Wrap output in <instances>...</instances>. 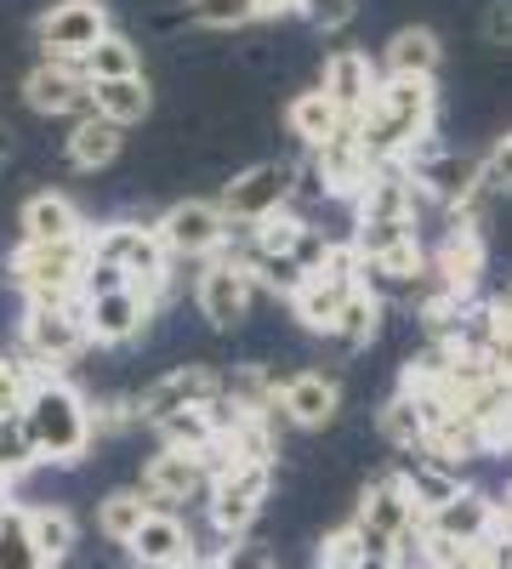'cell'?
Masks as SVG:
<instances>
[{
  "instance_id": "cell-54",
  "label": "cell",
  "mask_w": 512,
  "mask_h": 569,
  "mask_svg": "<svg viewBox=\"0 0 512 569\" xmlns=\"http://www.w3.org/2000/svg\"><path fill=\"white\" fill-rule=\"evenodd\" d=\"M331 569H348V563H331Z\"/></svg>"
},
{
  "instance_id": "cell-11",
  "label": "cell",
  "mask_w": 512,
  "mask_h": 569,
  "mask_svg": "<svg viewBox=\"0 0 512 569\" xmlns=\"http://www.w3.org/2000/svg\"><path fill=\"white\" fill-rule=\"evenodd\" d=\"M160 240H165V251L171 257H194V262H217L222 257V246H228V211L217 206V200H177L160 222Z\"/></svg>"
},
{
  "instance_id": "cell-39",
  "label": "cell",
  "mask_w": 512,
  "mask_h": 569,
  "mask_svg": "<svg viewBox=\"0 0 512 569\" xmlns=\"http://www.w3.org/2000/svg\"><path fill=\"white\" fill-rule=\"evenodd\" d=\"M86 74H91V86H103V80H137V74H143V58H137V46L126 34H109L98 52H86Z\"/></svg>"
},
{
  "instance_id": "cell-46",
  "label": "cell",
  "mask_w": 512,
  "mask_h": 569,
  "mask_svg": "<svg viewBox=\"0 0 512 569\" xmlns=\"http://www.w3.org/2000/svg\"><path fill=\"white\" fill-rule=\"evenodd\" d=\"M484 182L501 188V194H512V131L495 142V149L484 154Z\"/></svg>"
},
{
  "instance_id": "cell-36",
  "label": "cell",
  "mask_w": 512,
  "mask_h": 569,
  "mask_svg": "<svg viewBox=\"0 0 512 569\" xmlns=\"http://www.w3.org/2000/svg\"><path fill=\"white\" fill-rule=\"evenodd\" d=\"M308 233H313V228L285 206V211H273V217H262V222L251 228V251H257V257H297V251L308 246Z\"/></svg>"
},
{
  "instance_id": "cell-15",
  "label": "cell",
  "mask_w": 512,
  "mask_h": 569,
  "mask_svg": "<svg viewBox=\"0 0 512 569\" xmlns=\"http://www.w3.org/2000/svg\"><path fill=\"white\" fill-rule=\"evenodd\" d=\"M228 393V382L211 370V365H177V370H165L160 382H149L143 393H137V405H143V421H165V416H177V410H200V405H217Z\"/></svg>"
},
{
  "instance_id": "cell-1",
  "label": "cell",
  "mask_w": 512,
  "mask_h": 569,
  "mask_svg": "<svg viewBox=\"0 0 512 569\" xmlns=\"http://www.w3.org/2000/svg\"><path fill=\"white\" fill-rule=\"evenodd\" d=\"M433 80H388L382 74V91L370 114L359 120V137H364V154L377 166H404L410 149H422L428 131H433Z\"/></svg>"
},
{
  "instance_id": "cell-38",
  "label": "cell",
  "mask_w": 512,
  "mask_h": 569,
  "mask_svg": "<svg viewBox=\"0 0 512 569\" xmlns=\"http://www.w3.org/2000/svg\"><path fill=\"white\" fill-rule=\"evenodd\" d=\"M160 433H165L171 450H211V445L222 439V427H217L211 405H200V410H177V416H165V421H160Z\"/></svg>"
},
{
  "instance_id": "cell-44",
  "label": "cell",
  "mask_w": 512,
  "mask_h": 569,
  "mask_svg": "<svg viewBox=\"0 0 512 569\" xmlns=\"http://www.w3.org/2000/svg\"><path fill=\"white\" fill-rule=\"evenodd\" d=\"M297 12L313 23V29H324V34H337V29H348L353 23V12H359V0H297Z\"/></svg>"
},
{
  "instance_id": "cell-34",
  "label": "cell",
  "mask_w": 512,
  "mask_h": 569,
  "mask_svg": "<svg viewBox=\"0 0 512 569\" xmlns=\"http://www.w3.org/2000/svg\"><path fill=\"white\" fill-rule=\"evenodd\" d=\"M29 536H34L40 558L58 569V563L74 552V541H80V525H74V512H69V507H29Z\"/></svg>"
},
{
  "instance_id": "cell-48",
  "label": "cell",
  "mask_w": 512,
  "mask_h": 569,
  "mask_svg": "<svg viewBox=\"0 0 512 569\" xmlns=\"http://www.w3.org/2000/svg\"><path fill=\"white\" fill-rule=\"evenodd\" d=\"M211 569H273V563H268V552H262V547L234 541V547H222V558H217Z\"/></svg>"
},
{
  "instance_id": "cell-43",
  "label": "cell",
  "mask_w": 512,
  "mask_h": 569,
  "mask_svg": "<svg viewBox=\"0 0 512 569\" xmlns=\"http://www.w3.org/2000/svg\"><path fill=\"white\" fill-rule=\"evenodd\" d=\"M189 18L200 29H245L262 18V7L257 0H189Z\"/></svg>"
},
{
  "instance_id": "cell-24",
  "label": "cell",
  "mask_w": 512,
  "mask_h": 569,
  "mask_svg": "<svg viewBox=\"0 0 512 569\" xmlns=\"http://www.w3.org/2000/svg\"><path fill=\"white\" fill-rule=\"evenodd\" d=\"M313 160H319V171H324V182H331V194H364V182L377 177V160L364 154V137H359V126H342L324 149H313Z\"/></svg>"
},
{
  "instance_id": "cell-6",
  "label": "cell",
  "mask_w": 512,
  "mask_h": 569,
  "mask_svg": "<svg viewBox=\"0 0 512 569\" xmlns=\"http://www.w3.org/2000/svg\"><path fill=\"white\" fill-rule=\"evenodd\" d=\"M91 342V325H86V302H29L23 308V353L52 370L80 359Z\"/></svg>"
},
{
  "instance_id": "cell-40",
  "label": "cell",
  "mask_w": 512,
  "mask_h": 569,
  "mask_svg": "<svg viewBox=\"0 0 512 569\" xmlns=\"http://www.w3.org/2000/svg\"><path fill=\"white\" fill-rule=\"evenodd\" d=\"M404 246H415V222H359L353 228V251H359L364 268L393 257V251H404Z\"/></svg>"
},
{
  "instance_id": "cell-30",
  "label": "cell",
  "mask_w": 512,
  "mask_h": 569,
  "mask_svg": "<svg viewBox=\"0 0 512 569\" xmlns=\"http://www.w3.org/2000/svg\"><path fill=\"white\" fill-rule=\"evenodd\" d=\"M285 120H291V131L308 142V154L313 149H324V142H331L348 120H342V109L324 98V91H302V98H291V109H285Z\"/></svg>"
},
{
  "instance_id": "cell-5",
  "label": "cell",
  "mask_w": 512,
  "mask_h": 569,
  "mask_svg": "<svg viewBox=\"0 0 512 569\" xmlns=\"http://www.w3.org/2000/svg\"><path fill=\"white\" fill-rule=\"evenodd\" d=\"M359 273H364V262H359L353 240H348V246H331V262H324L319 273H308V284L291 297L297 325H302V330H313V337H331L337 319H342V308H348V297L364 284Z\"/></svg>"
},
{
  "instance_id": "cell-52",
  "label": "cell",
  "mask_w": 512,
  "mask_h": 569,
  "mask_svg": "<svg viewBox=\"0 0 512 569\" xmlns=\"http://www.w3.org/2000/svg\"><path fill=\"white\" fill-rule=\"evenodd\" d=\"M262 18H279V12H297V0H257Z\"/></svg>"
},
{
  "instance_id": "cell-3",
  "label": "cell",
  "mask_w": 512,
  "mask_h": 569,
  "mask_svg": "<svg viewBox=\"0 0 512 569\" xmlns=\"http://www.w3.org/2000/svg\"><path fill=\"white\" fill-rule=\"evenodd\" d=\"M86 246H91V262L120 268L149 302L165 297V284H171V251H165V240H160V228H143V222H109V228L91 233Z\"/></svg>"
},
{
  "instance_id": "cell-27",
  "label": "cell",
  "mask_w": 512,
  "mask_h": 569,
  "mask_svg": "<svg viewBox=\"0 0 512 569\" xmlns=\"http://www.w3.org/2000/svg\"><path fill=\"white\" fill-rule=\"evenodd\" d=\"M404 485H410V501H415V512L422 518H433L439 507H450L461 490V472L450 467V461H433V456H415L410 467H404Z\"/></svg>"
},
{
  "instance_id": "cell-25",
  "label": "cell",
  "mask_w": 512,
  "mask_h": 569,
  "mask_svg": "<svg viewBox=\"0 0 512 569\" xmlns=\"http://www.w3.org/2000/svg\"><path fill=\"white\" fill-rule=\"evenodd\" d=\"M433 69H439V34L422 29V23L399 29L382 46V74L388 80H433Z\"/></svg>"
},
{
  "instance_id": "cell-12",
  "label": "cell",
  "mask_w": 512,
  "mask_h": 569,
  "mask_svg": "<svg viewBox=\"0 0 512 569\" xmlns=\"http://www.w3.org/2000/svg\"><path fill=\"white\" fill-rule=\"evenodd\" d=\"M404 166H410V177L422 182L439 206H450V211H468V206L479 200V188H490V182H484V160H473V154H444V149H433V142L410 149Z\"/></svg>"
},
{
  "instance_id": "cell-7",
  "label": "cell",
  "mask_w": 512,
  "mask_h": 569,
  "mask_svg": "<svg viewBox=\"0 0 512 569\" xmlns=\"http://www.w3.org/2000/svg\"><path fill=\"white\" fill-rule=\"evenodd\" d=\"M353 525H359V536H364L370 552H393V558H399V541H404L410 530H422V512H415V501H410L404 472H388V479L364 485Z\"/></svg>"
},
{
  "instance_id": "cell-16",
  "label": "cell",
  "mask_w": 512,
  "mask_h": 569,
  "mask_svg": "<svg viewBox=\"0 0 512 569\" xmlns=\"http://www.w3.org/2000/svg\"><path fill=\"white\" fill-rule=\"evenodd\" d=\"M251 291H257V273L234 257H217V262H205V273L194 284V302L211 330H234L251 313Z\"/></svg>"
},
{
  "instance_id": "cell-45",
  "label": "cell",
  "mask_w": 512,
  "mask_h": 569,
  "mask_svg": "<svg viewBox=\"0 0 512 569\" xmlns=\"http://www.w3.org/2000/svg\"><path fill=\"white\" fill-rule=\"evenodd\" d=\"M91 416H98V433H120V427L143 421V405H137V399H103Z\"/></svg>"
},
{
  "instance_id": "cell-49",
  "label": "cell",
  "mask_w": 512,
  "mask_h": 569,
  "mask_svg": "<svg viewBox=\"0 0 512 569\" xmlns=\"http://www.w3.org/2000/svg\"><path fill=\"white\" fill-rule=\"evenodd\" d=\"M484 40L490 46H512V0H495L484 12Z\"/></svg>"
},
{
  "instance_id": "cell-51",
  "label": "cell",
  "mask_w": 512,
  "mask_h": 569,
  "mask_svg": "<svg viewBox=\"0 0 512 569\" xmlns=\"http://www.w3.org/2000/svg\"><path fill=\"white\" fill-rule=\"evenodd\" d=\"M490 313H495V325H501V330H512V284H506V291L490 302Z\"/></svg>"
},
{
  "instance_id": "cell-13",
  "label": "cell",
  "mask_w": 512,
  "mask_h": 569,
  "mask_svg": "<svg viewBox=\"0 0 512 569\" xmlns=\"http://www.w3.org/2000/svg\"><path fill=\"white\" fill-rule=\"evenodd\" d=\"M91 74L86 63H69V58H40L29 74H23V103L34 114H91Z\"/></svg>"
},
{
  "instance_id": "cell-14",
  "label": "cell",
  "mask_w": 512,
  "mask_h": 569,
  "mask_svg": "<svg viewBox=\"0 0 512 569\" xmlns=\"http://www.w3.org/2000/svg\"><path fill=\"white\" fill-rule=\"evenodd\" d=\"M479 273H484V233L468 222V217H455V228L439 240V251H433V268H428V284L422 291L433 297V291H444V297H461L468 302V291L479 284Z\"/></svg>"
},
{
  "instance_id": "cell-28",
  "label": "cell",
  "mask_w": 512,
  "mask_h": 569,
  "mask_svg": "<svg viewBox=\"0 0 512 569\" xmlns=\"http://www.w3.org/2000/svg\"><path fill=\"white\" fill-rule=\"evenodd\" d=\"M120 137H126V126H114L103 114H80L74 131H69V160L80 171H98V166H109L120 154Z\"/></svg>"
},
{
  "instance_id": "cell-19",
  "label": "cell",
  "mask_w": 512,
  "mask_h": 569,
  "mask_svg": "<svg viewBox=\"0 0 512 569\" xmlns=\"http://www.w3.org/2000/svg\"><path fill=\"white\" fill-rule=\"evenodd\" d=\"M353 206H359V222H415L422 182L410 177V166H377V177L364 182V194Z\"/></svg>"
},
{
  "instance_id": "cell-2",
  "label": "cell",
  "mask_w": 512,
  "mask_h": 569,
  "mask_svg": "<svg viewBox=\"0 0 512 569\" xmlns=\"http://www.w3.org/2000/svg\"><path fill=\"white\" fill-rule=\"evenodd\" d=\"M23 427H29V439L40 450V461H52V467H74L86 461L91 439H98V416H91V405L63 382V376L46 370L40 376V388L29 393L23 405Z\"/></svg>"
},
{
  "instance_id": "cell-22",
  "label": "cell",
  "mask_w": 512,
  "mask_h": 569,
  "mask_svg": "<svg viewBox=\"0 0 512 569\" xmlns=\"http://www.w3.org/2000/svg\"><path fill=\"white\" fill-rule=\"evenodd\" d=\"M149 297L137 291V284H126V291H109V297H91L86 302V325H91V342H103V348H120L131 342L137 330L149 325Z\"/></svg>"
},
{
  "instance_id": "cell-31",
  "label": "cell",
  "mask_w": 512,
  "mask_h": 569,
  "mask_svg": "<svg viewBox=\"0 0 512 569\" xmlns=\"http://www.w3.org/2000/svg\"><path fill=\"white\" fill-rule=\"evenodd\" d=\"M149 109H154V91H149L143 74L137 80H103L98 91H91V114H103L114 126H137Z\"/></svg>"
},
{
  "instance_id": "cell-50",
  "label": "cell",
  "mask_w": 512,
  "mask_h": 569,
  "mask_svg": "<svg viewBox=\"0 0 512 569\" xmlns=\"http://www.w3.org/2000/svg\"><path fill=\"white\" fill-rule=\"evenodd\" d=\"M297 194H308V200H324V194H331V182H324V171H319L313 154L297 166Z\"/></svg>"
},
{
  "instance_id": "cell-20",
  "label": "cell",
  "mask_w": 512,
  "mask_h": 569,
  "mask_svg": "<svg viewBox=\"0 0 512 569\" xmlns=\"http://www.w3.org/2000/svg\"><path fill=\"white\" fill-rule=\"evenodd\" d=\"M337 405H342V388L324 370H297V376L279 382V416H285L291 427H308V433L331 421Z\"/></svg>"
},
{
  "instance_id": "cell-47",
  "label": "cell",
  "mask_w": 512,
  "mask_h": 569,
  "mask_svg": "<svg viewBox=\"0 0 512 569\" xmlns=\"http://www.w3.org/2000/svg\"><path fill=\"white\" fill-rule=\"evenodd\" d=\"M126 273L120 268H109V262H91L86 268V291H80V302H91V297H109V291H126Z\"/></svg>"
},
{
  "instance_id": "cell-10",
  "label": "cell",
  "mask_w": 512,
  "mask_h": 569,
  "mask_svg": "<svg viewBox=\"0 0 512 569\" xmlns=\"http://www.w3.org/2000/svg\"><path fill=\"white\" fill-rule=\"evenodd\" d=\"M109 12L98 0H58L52 12L34 23V40L46 46V58H69V63H86V52H98L109 40Z\"/></svg>"
},
{
  "instance_id": "cell-9",
  "label": "cell",
  "mask_w": 512,
  "mask_h": 569,
  "mask_svg": "<svg viewBox=\"0 0 512 569\" xmlns=\"http://www.w3.org/2000/svg\"><path fill=\"white\" fill-rule=\"evenodd\" d=\"M291 194H297V166H285V160H262V166H245L234 182L222 188V211H228V222H262V217H273V211H285L291 206Z\"/></svg>"
},
{
  "instance_id": "cell-17",
  "label": "cell",
  "mask_w": 512,
  "mask_h": 569,
  "mask_svg": "<svg viewBox=\"0 0 512 569\" xmlns=\"http://www.w3.org/2000/svg\"><path fill=\"white\" fill-rule=\"evenodd\" d=\"M211 456L205 450H160L149 467H143V496L154 501V507H165V501H194V496H211Z\"/></svg>"
},
{
  "instance_id": "cell-23",
  "label": "cell",
  "mask_w": 512,
  "mask_h": 569,
  "mask_svg": "<svg viewBox=\"0 0 512 569\" xmlns=\"http://www.w3.org/2000/svg\"><path fill=\"white\" fill-rule=\"evenodd\" d=\"M126 552L143 563V569H177V563L194 558V536H189V525H182L171 507H154L149 525L137 530V541H131Z\"/></svg>"
},
{
  "instance_id": "cell-26",
  "label": "cell",
  "mask_w": 512,
  "mask_h": 569,
  "mask_svg": "<svg viewBox=\"0 0 512 569\" xmlns=\"http://www.w3.org/2000/svg\"><path fill=\"white\" fill-rule=\"evenodd\" d=\"M18 222H23V240H29V246H69V240H86L80 211H74V200H63V194H34Z\"/></svg>"
},
{
  "instance_id": "cell-4",
  "label": "cell",
  "mask_w": 512,
  "mask_h": 569,
  "mask_svg": "<svg viewBox=\"0 0 512 569\" xmlns=\"http://www.w3.org/2000/svg\"><path fill=\"white\" fill-rule=\"evenodd\" d=\"M91 240V233H86ZM69 240V246H29L12 257V279L29 302H80L86 291V268H91V246Z\"/></svg>"
},
{
  "instance_id": "cell-53",
  "label": "cell",
  "mask_w": 512,
  "mask_h": 569,
  "mask_svg": "<svg viewBox=\"0 0 512 569\" xmlns=\"http://www.w3.org/2000/svg\"><path fill=\"white\" fill-rule=\"evenodd\" d=\"M12 154V126H0V160Z\"/></svg>"
},
{
  "instance_id": "cell-41",
  "label": "cell",
  "mask_w": 512,
  "mask_h": 569,
  "mask_svg": "<svg viewBox=\"0 0 512 569\" xmlns=\"http://www.w3.org/2000/svg\"><path fill=\"white\" fill-rule=\"evenodd\" d=\"M34 461H40V450H34V439H29L23 416H7V421H0V485L23 479Z\"/></svg>"
},
{
  "instance_id": "cell-32",
  "label": "cell",
  "mask_w": 512,
  "mask_h": 569,
  "mask_svg": "<svg viewBox=\"0 0 512 569\" xmlns=\"http://www.w3.org/2000/svg\"><path fill=\"white\" fill-rule=\"evenodd\" d=\"M149 512H154V501H149L143 490H114V496L98 501V530H103L114 547H131L137 530L149 525Z\"/></svg>"
},
{
  "instance_id": "cell-21",
  "label": "cell",
  "mask_w": 512,
  "mask_h": 569,
  "mask_svg": "<svg viewBox=\"0 0 512 569\" xmlns=\"http://www.w3.org/2000/svg\"><path fill=\"white\" fill-rule=\"evenodd\" d=\"M422 530L439 541H490V536H501V501H490L479 490H461L450 507L422 518Z\"/></svg>"
},
{
  "instance_id": "cell-18",
  "label": "cell",
  "mask_w": 512,
  "mask_h": 569,
  "mask_svg": "<svg viewBox=\"0 0 512 569\" xmlns=\"http://www.w3.org/2000/svg\"><path fill=\"white\" fill-rule=\"evenodd\" d=\"M324 98H331L337 109H342V120L348 126H359L364 114H370V103H377V91H382V74H377V63H370L364 52H353V46H342V52H331L324 58Z\"/></svg>"
},
{
  "instance_id": "cell-29",
  "label": "cell",
  "mask_w": 512,
  "mask_h": 569,
  "mask_svg": "<svg viewBox=\"0 0 512 569\" xmlns=\"http://www.w3.org/2000/svg\"><path fill=\"white\" fill-rule=\"evenodd\" d=\"M377 330H382V297L370 291V284H359L342 308V319H337V330H331V342H337V353H359V348L377 342Z\"/></svg>"
},
{
  "instance_id": "cell-33",
  "label": "cell",
  "mask_w": 512,
  "mask_h": 569,
  "mask_svg": "<svg viewBox=\"0 0 512 569\" xmlns=\"http://www.w3.org/2000/svg\"><path fill=\"white\" fill-rule=\"evenodd\" d=\"M382 433H388V445H399V450H410V456H428L433 421H428V410L415 405L410 393H393V399L382 405Z\"/></svg>"
},
{
  "instance_id": "cell-35",
  "label": "cell",
  "mask_w": 512,
  "mask_h": 569,
  "mask_svg": "<svg viewBox=\"0 0 512 569\" xmlns=\"http://www.w3.org/2000/svg\"><path fill=\"white\" fill-rule=\"evenodd\" d=\"M422 541H428V569H501V536H490V541H439V536L422 530Z\"/></svg>"
},
{
  "instance_id": "cell-8",
  "label": "cell",
  "mask_w": 512,
  "mask_h": 569,
  "mask_svg": "<svg viewBox=\"0 0 512 569\" xmlns=\"http://www.w3.org/2000/svg\"><path fill=\"white\" fill-rule=\"evenodd\" d=\"M268 485H273V461H240V467L217 472L211 479V525H217V536L240 541L257 525V512L268 501Z\"/></svg>"
},
{
  "instance_id": "cell-37",
  "label": "cell",
  "mask_w": 512,
  "mask_h": 569,
  "mask_svg": "<svg viewBox=\"0 0 512 569\" xmlns=\"http://www.w3.org/2000/svg\"><path fill=\"white\" fill-rule=\"evenodd\" d=\"M0 569H52L40 558L34 536H29V507H7V512H0Z\"/></svg>"
},
{
  "instance_id": "cell-42",
  "label": "cell",
  "mask_w": 512,
  "mask_h": 569,
  "mask_svg": "<svg viewBox=\"0 0 512 569\" xmlns=\"http://www.w3.org/2000/svg\"><path fill=\"white\" fill-rule=\"evenodd\" d=\"M245 268L257 273V284H268V291H279L285 302H291V297L302 291V284H308V268H302L297 257H257V251H251V257H245Z\"/></svg>"
}]
</instances>
